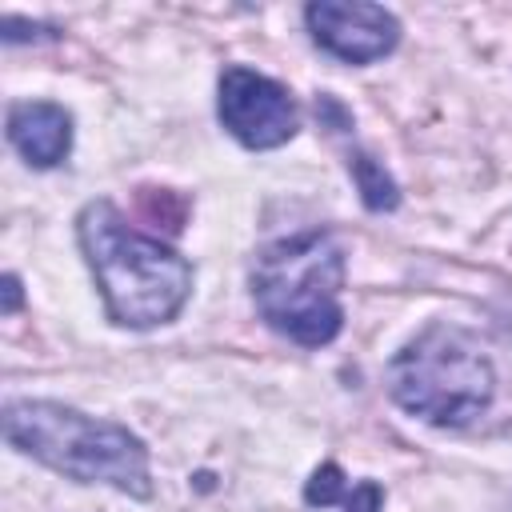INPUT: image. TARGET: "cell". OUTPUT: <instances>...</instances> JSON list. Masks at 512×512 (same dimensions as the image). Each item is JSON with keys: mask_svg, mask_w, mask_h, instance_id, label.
<instances>
[{"mask_svg": "<svg viewBox=\"0 0 512 512\" xmlns=\"http://www.w3.org/2000/svg\"><path fill=\"white\" fill-rule=\"evenodd\" d=\"M80 244L116 324L152 328L172 320L188 300V260L160 240L136 232L108 200H92L80 212Z\"/></svg>", "mask_w": 512, "mask_h": 512, "instance_id": "1", "label": "cell"}, {"mask_svg": "<svg viewBox=\"0 0 512 512\" xmlns=\"http://www.w3.org/2000/svg\"><path fill=\"white\" fill-rule=\"evenodd\" d=\"M4 436L12 448L44 460L48 468L80 484H112L132 496H148L144 444L108 420H92L76 408L48 400H20L4 408Z\"/></svg>", "mask_w": 512, "mask_h": 512, "instance_id": "2", "label": "cell"}, {"mask_svg": "<svg viewBox=\"0 0 512 512\" xmlns=\"http://www.w3.org/2000/svg\"><path fill=\"white\" fill-rule=\"evenodd\" d=\"M344 252L328 232L288 236L260 252L252 292L260 316L304 348H320L340 332Z\"/></svg>", "mask_w": 512, "mask_h": 512, "instance_id": "3", "label": "cell"}, {"mask_svg": "<svg viewBox=\"0 0 512 512\" xmlns=\"http://www.w3.org/2000/svg\"><path fill=\"white\" fill-rule=\"evenodd\" d=\"M492 384L488 356L452 324H428L388 364L392 400L428 424H468L488 408Z\"/></svg>", "mask_w": 512, "mask_h": 512, "instance_id": "4", "label": "cell"}, {"mask_svg": "<svg viewBox=\"0 0 512 512\" xmlns=\"http://www.w3.org/2000/svg\"><path fill=\"white\" fill-rule=\"evenodd\" d=\"M220 120L240 144L276 148L296 132V104L284 84L252 68H228L220 76Z\"/></svg>", "mask_w": 512, "mask_h": 512, "instance_id": "5", "label": "cell"}, {"mask_svg": "<svg viewBox=\"0 0 512 512\" xmlns=\"http://www.w3.org/2000/svg\"><path fill=\"white\" fill-rule=\"evenodd\" d=\"M304 16H308V28H312V40L320 48H328L332 56L348 60V64L380 60L400 40L396 16L388 8H380V4L320 0V4H308Z\"/></svg>", "mask_w": 512, "mask_h": 512, "instance_id": "6", "label": "cell"}, {"mask_svg": "<svg viewBox=\"0 0 512 512\" xmlns=\"http://www.w3.org/2000/svg\"><path fill=\"white\" fill-rule=\"evenodd\" d=\"M8 140L28 164L52 168L72 148V116L48 100H24L8 112Z\"/></svg>", "mask_w": 512, "mask_h": 512, "instance_id": "7", "label": "cell"}, {"mask_svg": "<svg viewBox=\"0 0 512 512\" xmlns=\"http://www.w3.org/2000/svg\"><path fill=\"white\" fill-rule=\"evenodd\" d=\"M352 176H356V184H360L368 208H392V204H396V184L388 180V172H384L372 156L356 152V156H352Z\"/></svg>", "mask_w": 512, "mask_h": 512, "instance_id": "8", "label": "cell"}, {"mask_svg": "<svg viewBox=\"0 0 512 512\" xmlns=\"http://www.w3.org/2000/svg\"><path fill=\"white\" fill-rule=\"evenodd\" d=\"M304 496H308V504H320V508H328V504H336V500L344 504V496H348V480H344V472H340L336 464H324V468L312 472Z\"/></svg>", "mask_w": 512, "mask_h": 512, "instance_id": "9", "label": "cell"}, {"mask_svg": "<svg viewBox=\"0 0 512 512\" xmlns=\"http://www.w3.org/2000/svg\"><path fill=\"white\" fill-rule=\"evenodd\" d=\"M16 304H20V284L16 276H4V312H16Z\"/></svg>", "mask_w": 512, "mask_h": 512, "instance_id": "10", "label": "cell"}]
</instances>
